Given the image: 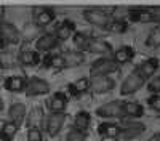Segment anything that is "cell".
<instances>
[{
	"mask_svg": "<svg viewBox=\"0 0 160 141\" xmlns=\"http://www.w3.org/2000/svg\"><path fill=\"white\" fill-rule=\"evenodd\" d=\"M144 85H146V79L139 74V71L135 68L122 80L118 90H120V95H122V96H130V95H135L136 92H139Z\"/></svg>",
	"mask_w": 160,
	"mask_h": 141,
	"instance_id": "6da1fadb",
	"label": "cell"
},
{
	"mask_svg": "<svg viewBox=\"0 0 160 141\" xmlns=\"http://www.w3.org/2000/svg\"><path fill=\"white\" fill-rule=\"evenodd\" d=\"M96 115L101 119H106V120H120V119H125L123 115V101H118V99H114V101H108L101 104L99 108H96Z\"/></svg>",
	"mask_w": 160,
	"mask_h": 141,
	"instance_id": "7a4b0ae2",
	"label": "cell"
},
{
	"mask_svg": "<svg viewBox=\"0 0 160 141\" xmlns=\"http://www.w3.org/2000/svg\"><path fill=\"white\" fill-rule=\"evenodd\" d=\"M82 16H83V19L88 24H93V26L101 28V29H106V28H108V24L112 21V16L109 15V13L106 10H102V8H98V7L83 10Z\"/></svg>",
	"mask_w": 160,
	"mask_h": 141,
	"instance_id": "3957f363",
	"label": "cell"
},
{
	"mask_svg": "<svg viewBox=\"0 0 160 141\" xmlns=\"http://www.w3.org/2000/svg\"><path fill=\"white\" fill-rule=\"evenodd\" d=\"M118 66L112 61V58H99L91 63L90 66V77L96 79V77H109L111 74L117 72Z\"/></svg>",
	"mask_w": 160,
	"mask_h": 141,
	"instance_id": "277c9868",
	"label": "cell"
},
{
	"mask_svg": "<svg viewBox=\"0 0 160 141\" xmlns=\"http://www.w3.org/2000/svg\"><path fill=\"white\" fill-rule=\"evenodd\" d=\"M51 92V87L45 79H40V77H31V79H26V87H24V95L34 98V96H45Z\"/></svg>",
	"mask_w": 160,
	"mask_h": 141,
	"instance_id": "5b68a950",
	"label": "cell"
},
{
	"mask_svg": "<svg viewBox=\"0 0 160 141\" xmlns=\"http://www.w3.org/2000/svg\"><path fill=\"white\" fill-rule=\"evenodd\" d=\"M66 114H48L45 117V123L43 128L50 138H55L59 135V132L62 130V127L66 123Z\"/></svg>",
	"mask_w": 160,
	"mask_h": 141,
	"instance_id": "8992f818",
	"label": "cell"
},
{
	"mask_svg": "<svg viewBox=\"0 0 160 141\" xmlns=\"http://www.w3.org/2000/svg\"><path fill=\"white\" fill-rule=\"evenodd\" d=\"M55 10L50 7H34L32 10V21L37 28H45L55 21Z\"/></svg>",
	"mask_w": 160,
	"mask_h": 141,
	"instance_id": "52a82bcc",
	"label": "cell"
},
{
	"mask_svg": "<svg viewBox=\"0 0 160 141\" xmlns=\"http://www.w3.org/2000/svg\"><path fill=\"white\" fill-rule=\"evenodd\" d=\"M69 104V98L62 92H56L53 93L48 99H47V108L50 111V114H66Z\"/></svg>",
	"mask_w": 160,
	"mask_h": 141,
	"instance_id": "ba28073f",
	"label": "cell"
},
{
	"mask_svg": "<svg viewBox=\"0 0 160 141\" xmlns=\"http://www.w3.org/2000/svg\"><path fill=\"white\" fill-rule=\"evenodd\" d=\"M87 51H88V53H91V55H99L101 58H111L114 50H112L111 43H108L106 40L90 37V42H88Z\"/></svg>",
	"mask_w": 160,
	"mask_h": 141,
	"instance_id": "9c48e42d",
	"label": "cell"
},
{
	"mask_svg": "<svg viewBox=\"0 0 160 141\" xmlns=\"http://www.w3.org/2000/svg\"><path fill=\"white\" fill-rule=\"evenodd\" d=\"M115 88V82L111 77H96L90 80V90L96 95H106Z\"/></svg>",
	"mask_w": 160,
	"mask_h": 141,
	"instance_id": "30bf717a",
	"label": "cell"
},
{
	"mask_svg": "<svg viewBox=\"0 0 160 141\" xmlns=\"http://www.w3.org/2000/svg\"><path fill=\"white\" fill-rule=\"evenodd\" d=\"M122 127V133H120V138L122 139H135L138 136H141L144 132H146V125L138 122V120H131V122H127L125 125H120Z\"/></svg>",
	"mask_w": 160,
	"mask_h": 141,
	"instance_id": "8fae6325",
	"label": "cell"
},
{
	"mask_svg": "<svg viewBox=\"0 0 160 141\" xmlns=\"http://www.w3.org/2000/svg\"><path fill=\"white\" fill-rule=\"evenodd\" d=\"M0 37L10 45H18L21 42V32L10 23H0Z\"/></svg>",
	"mask_w": 160,
	"mask_h": 141,
	"instance_id": "7c38bea8",
	"label": "cell"
},
{
	"mask_svg": "<svg viewBox=\"0 0 160 141\" xmlns=\"http://www.w3.org/2000/svg\"><path fill=\"white\" fill-rule=\"evenodd\" d=\"M62 61H64V69H74L78 68L85 63V53H80L77 50H66L61 53Z\"/></svg>",
	"mask_w": 160,
	"mask_h": 141,
	"instance_id": "4fadbf2b",
	"label": "cell"
},
{
	"mask_svg": "<svg viewBox=\"0 0 160 141\" xmlns=\"http://www.w3.org/2000/svg\"><path fill=\"white\" fill-rule=\"evenodd\" d=\"M122 133V127L114 122H101L98 125V135L102 139H118Z\"/></svg>",
	"mask_w": 160,
	"mask_h": 141,
	"instance_id": "5bb4252c",
	"label": "cell"
},
{
	"mask_svg": "<svg viewBox=\"0 0 160 141\" xmlns=\"http://www.w3.org/2000/svg\"><path fill=\"white\" fill-rule=\"evenodd\" d=\"M16 61L24 68H34L42 63V58H40V53L35 50H21Z\"/></svg>",
	"mask_w": 160,
	"mask_h": 141,
	"instance_id": "9a60e30c",
	"label": "cell"
},
{
	"mask_svg": "<svg viewBox=\"0 0 160 141\" xmlns=\"http://www.w3.org/2000/svg\"><path fill=\"white\" fill-rule=\"evenodd\" d=\"M111 58H112V61L117 64V66L120 68L122 64H127V63L133 61V58H135V50H133V47L123 45V47L114 50Z\"/></svg>",
	"mask_w": 160,
	"mask_h": 141,
	"instance_id": "2e32d148",
	"label": "cell"
},
{
	"mask_svg": "<svg viewBox=\"0 0 160 141\" xmlns=\"http://www.w3.org/2000/svg\"><path fill=\"white\" fill-rule=\"evenodd\" d=\"M127 18H128L131 23H141V24L152 23V16H151L149 8H144V7L130 8V10L127 11Z\"/></svg>",
	"mask_w": 160,
	"mask_h": 141,
	"instance_id": "e0dca14e",
	"label": "cell"
},
{
	"mask_svg": "<svg viewBox=\"0 0 160 141\" xmlns=\"http://www.w3.org/2000/svg\"><path fill=\"white\" fill-rule=\"evenodd\" d=\"M158 68H160V61L157 58H148V59H144L142 63H139L136 66V69L139 71V74L146 80L152 79V77L155 75V72L158 71Z\"/></svg>",
	"mask_w": 160,
	"mask_h": 141,
	"instance_id": "ac0fdd59",
	"label": "cell"
},
{
	"mask_svg": "<svg viewBox=\"0 0 160 141\" xmlns=\"http://www.w3.org/2000/svg\"><path fill=\"white\" fill-rule=\"evenodd\" d=\"M26 115H28V108L22 103H13V104L8 108V117L10 122L16 123L18 127L26 120Z\"/></svg>",
	"mask_w": 160,
	"mask_h": 141,
	"instance_id": "d6986e66",
	"label": "cell"
},
{
	"mask_svg": "<svg viewBox=\"0 0 160 141\" xmlns=\"http://www.w3.org/2000/svg\"><path fill=\"white\" fill-rule=\"evenodd\" d=\"M58 45H59V42H58V38L53 34H43V35H40L37 38L35 51H43V53H47V51L55 50Z\"/></svg>",
	"mask_w": 160,
	"mask_h": 141,
	"instance_id": "ffe728a7",
	"label": "cell"
},
{
	"mask_svg": "<svg viewBox=\"0 0 160 141\" xmlns=\"http://www.w3.org/2000/svg\"><path fill=\"white\" fill-rule=\"evenodd\" d=\"M3 87L10 93H22L26 87V79L22 75H10L5 79Z\"/></svg>",
	"mask_w": 160,
	"mask_h": 141,
	"instance_id": "44dd1931",
	"label": "cell"
},
{
	"mask_svg": "<svg viewBox=\"0 0 160 141\" xmlns=\"http://www.w3.org/2000/svg\"><path fill=\"white\" fill-rule=\"evenodd\" d=\"M90 125H91V115L87 111H80L74 115V130L80 132V133H87L90 130Z\"/></svg>",
	"mask_w": 160,
	"mask_h": 141,
	"instance_id": "7402d4cb",
	"label": "cell"
},
{
	"mask_svg": "<svg viewBox=\"0 0 160 141\" xmlns=\"http://www.w3.org/2000/svg\"><path fill=\"white\" fill-rule=\"evenodd\" d=\"M68 92L72 96H80V95H85L90 92V79L88 77H80L75 82H71L68 85Z\"/></svg>",
	"mask_w": 160,
	"mask_h": 141,
	"instance_id": "603a6c76",
	"label": "cell"
},
{
	"mask_svg": "<svg viewBox=\"0 0 160 141\" xmlns=\"http://www.w3.org/2000/svg\"><path fill=\"white\" fill-rule=\"evenodd\" d=\"M74 34V23L72 21H62L56 26L55 32H53V35H55L58 38V42H64V40H69V38L72 37Z\"/></svg>",
	"mask_w": 160,
	"mask_h": 141,
	"instance_id": "cb8c5ba5",
	"label": "cell"
},
{
	"mask_svg": "<svg viewBox=\"0 0 160 141\" xmlns=\"http://www.w3.org/2000/svg\"><path fill=\"white\" fill-rule=\"evenodd\" d=\"M144 114V108L141 103L138 101H123V115L125 117H131V119H138L142 117Z\"/></svg>",
	"mask_w": 160,
	"mask_h": 141,
	"instance_id": "d4e9b609",
	"label": "cell"
},
{
	"mask_svg": "<svg viewBox=\"0 0 160 141\" xmlns=\"http://www.w3.org/2000/svg\"><path fill=\"white\" fill-rule=\"evenodd\" d=\"M42 66L45 69H55V71H61L64 69V61L61 53H48L43 59H42Z\"/></svg>",
	"mask_w": 160,
	"mask_h": 141,
	"instance_id": "484cf974",
	"label": "cell"
},
{
	"mask_svg": "<svg viewBox=\"0 0 160 141\" xmlns=\"http://www.w3.org/2000/svg\"><path fill=\"white\" fill-rule=\"evenodd\" d=\"M45 115H43V111L40 109V108H34L29 115H26V120H28V125L29 128L31 127H35V128H42L43 123H45Z\"/></svg>",
	"mask_w": 160,
	"mask_h": 141,
	"instance_id": "4316f807",
	"label": "cell"
},
{
	"mask_svg": "<svg viewBox=\"0 0 160 141\" xmlns=\"http://www.w3.org/2000/svg\"><path fill=\"white\" fill-rule=\"evenodd\" d=\"M19 130V127L16 123H13L10 120H7L2 127H0V139L2 141H13Z\"/></svg>",
	"mask_w": 160,
	"mask_h": 141,
	"instance_id": "83f0119b",
	"label": "cell"
},
{
	"mask_svg": "<svg viewBox=\"0 0 160 141\" xmlns=\"http://www.w3.org/2000/svg\"><path fill=\"white\" fill-rule=\"evenodd\" d=\"M71 38H72V43H74L75 50L80 51V53H85L87 47H88V42H90V37H87L83 32H74Z\"/></svg>",
	"mask_w": 160,
	"mask_h": 141,
	"instance_id": "f1b7e54d",
	"label": "cell"
},
{
	"mask_svg": "<svg viewBox=\"0 0 160 141\" xmlns=\"http://www.w3.org/2000/svg\"><path fill=\"white\" fill-rule=\"evenodd\" d=\"M106 31H109L112 34H125L128 31V24L125 19H117V18H112V21L108 24Z\"/></svg>",
	"mask_w": 160,
	"mask_h": 141,
	"instance_id": "f546056e",
	"label": "cell"
},
{
	"mask_svg": "<svg viewBox=\"0 0 160 141\" xmlns=\"http://www.w3.org/2000/svg\"><path fill=\"white\" fill-rule=\"evenodd\" d=\"M146 45L149 48H158L160 47V28L149 32L148 38H146Z\"/></svg>",
	"mask_w": 160,
	"mask_h": 141,
	"instance_id": "4dcf8cb0",
	"label": "cell"
},
{
	"mask_svg": "<svg viewBox=\"0 0 160 141\" xmlns=\"http://www.w3.org/2000/svg\"><path fill=\"white\" fill-rule=\"evenodd\" d=\"M16 59L13 58V55L10 53H0V68H5V69H10L15 66Z\"/></svg>",
	"mask_w": 160,
	"mask_h": 141,
	"instance_id": "1f68e13d",
	"label": "cell"
},
{
	"mask_svg": "<svg viewBox=\"0 0 160 141\" xmlns=\"http://www.w3.org/2000/svg\"><path fill=\"white\" fill-rule=\"evenodd\" d=\"M148 90L151 95H160V75H154L148 82Z\"/></svg>",
	"mask_w": 160,
	"mask_h": 141,
	"instance_id": "d6a6232c",
	"label": "cell"
},
{
	"mask_svg": "<svg viewBox=\"0 0 160 141\" xmlns=\"http://www.w3.org/2000/svg\"><path fill=\"white\" fill-rule=\"evenodd\" d=\"M28 141H43V133H42V128L31 127L29 130H28Z\"/></svg>",
	"mask_w": 160,
	"mask_h": 141,
	"instance_id": "836d02e7",
	"label": "cell"
},
{
	"mask_svg": "<svg viewBox=\"0 0 160 141\" xmlns=\"http://www.w3.org/2000/svg\"><path fill=\"white\" fill-rule=\"evenodd\" d=\"M66 141H87V133H80L72 128L66 135Z\"/></svg>",
	"mask_w": 160,
	"mask_h": 141,
	"instance_id": "e575fe53",
	"label": "cell"
},
{
	"mask_svg": "<svg viewBox=\"0 0 160 141\" xmlns=\"http://www.w3.org/2000/svg\"><path fill=\"white\" fill-rule=\"evenodd\" d=\"M148 106H149V109L160 112V95H151L148 98Z\"/></svg>",
	"mask_w": 160,
	"mask_h": 141,
	"instance_id": "d590c367",
	"label": "cell"
},
{
	"mask_svg": "<svg viewBox=\"0 0 160 141\" xmlns=\"http://www.w3.org/2000/svg\"><path fill=\"white\" fill-rule=\"evenodd\" d=\"M151 16H152V23H160V5L157 7H151Z\"/></svg>",
	"mask_w": 160,
	"mask_h": 141,
	"instance_id": "8d00e7d4",
	"label": "cell"
},
{
	"mask_svg": "<svg viewBox=\"0 0 160 141\" xmlns=\"http://www.w3.org/2000/svg\"><path fill=\"white\" fill-rule=\"evenodd\" d=\"M3 108H5L3 106V99H2V96H0V111H3Z\"/></svg>",
	"mask_w": 160,
	"mask_h": 141,
	"instance_id": "74e56055",
	"label": "cell"
},
{
	"mask_svg": "<svg viewBox=\"0 0 160 141\" xmlns=\"http://www.w3.org/2000/svg\"><path fill=\"white\" fill-rule=\"evenodd\" d=\"M3 47H5V42H3V38H2V37H0V50H2Z\"/></svg>",
	"mask_w": 160,
	"mask_h": 141,
	"instance_id": "f35d334b",
	"label": "cell"
},
{
	"mask_svg": "<svg viewBox=\"0 0 160 141\" xmlns=\"http://www.w3.org/2000/svg\"><path fill=\"white\" fill-rule=\"evenodd\" d=\"M144 141H157V139H155V136H151V138H148V139H144Z\"/></svg>",
	"mask_w": 160,
	"mask_h": 141,
	"instance_id": "ab89813d",
	"label": "cell"
},
{
	"mask_svg": "<svg viewBox=\"0 0 160 141\" xmlns=\"http://www.w3.org/2000/svg\"><path fill=\"white\" fill-rule=\"evenodd\" d=\"M154 136H155V139H157V141H160V133H157V135H154Z\"/></svg>",
	"mask_w": 160,
	"mask_h": 141,
	"instance_id": "60d3db41",
	"label": "cell"
},
{
	"mask_svg": "<svg viewBox=\"0 0 160 141\" xmlns=\"http://www.w3.org/2000/svg\"><path fill=\"white\" fill-rule=\"evenodd\" d=\"M0 23H2V21H0Z\"/></svg>",
	"mask_w": 160,
	"mask_h": 141,
	"instance_id": "b9f144b4",
	"label": "cell"
}]
</instances>
